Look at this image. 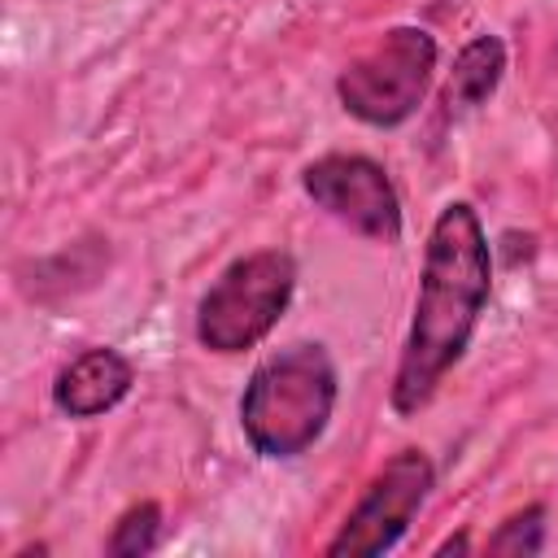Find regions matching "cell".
I'll list each match as a JSON object with an SVG mask.
<instances>
[{
	"instance_id": "cell-3",
	"label": "cell",
	"mask_w": 558,
	"mask_h": 558,
	"mask_svg": "<svg viewBox=\"0 0 558 558\" xmlns=\"http://www.w3.org/2000/svg\"><path fill=\"white\" fill-rule=\"evenodd\" d=\"M296 292V262L283 248H257L235 257L196 305V340L209 353H244L262 344L288 314Z\"/></svg>"
},
{
	"instance_id": "cell-9",
	"label": "cell",
	"mask_w": 558,
	"mask_h": 558,
	"mask_svg": "<svg viewBox=\"0 0 558 558\" xmlns=\"http://www.w3.org/2000/svg\"><path fill=\"white\" fill-rule=\"evenodd\" d=\"M157 536H161V506L157 501H135L113 523V532L105 541V554L109 558H140V554L157 549Z\"/></svg>"
},
{
	"instance_id": "cell-5",
	"label": "cell",
	"mask_w": 558,
	"mask_h": 558,
	"mask_svg": "<svg viewBox=\"0 0 558 558\" xmlns=\"http://www.w3.org/2000/svg\"><path fill=\"white\" fill-rule=\"evenodd\" d=\"M432 484H436V466H432V458L423 449L392 453L371 475V484L362 488V497L344 514L340 532L323 545V554H331V558H344V554L349 558L388 554L405 536V527L414 523V514L423 510Z\"/></svg>"
},
{
	"instance_id": "cell-7",
	"label": "cell",
	"mask_w": 558,
	"mask_h": 558,
	"mask_svg": "<svg viewBox=\"0 0 558 558\" xmlns=\"http://www.w3.org/2000/svg\"><path fill=\"white\" fill-rule=\"evenodd\" d=\"M135 384V366L109 349V344H92L78 357H70L57 379H52V405L65 418H96L105 410H113Z\"/></svg>"
},
{
	"instance_id": "cell-8",
	"label": "cell",
	"mask_w": 558,
	"mask_h": 558,
	"mask_svg": "<svg viewBox=\"0 0 558 558\" xmlns=\"http://www.w3.org/2000/svg\"><path fill=\"white\" fill-rule=\"evenodd\" d=\"M501 74H506V44L497 35L466 39L453 57V70H449V83H445V105L453 113L480 109L501 87Z\"/></svg>"
},
{
	"instance_id": "cell-4",
	"label": "cell",
	"mask_w": 558,
	"mask_h": 558,
	"mask_svg": "<svg viewBox=\"0 0 558 558\" xmlns=\"http://www.w3.org/2000/svg\"><path fill=\"white\" fill-rule=\"evenodd\" d=\"M436 39L423 26H388L366 52H357L336 74L340 109L366 126H401L418 113L432 74H436Z\"/></svg>"
},
{
	"instance_id": "cell-1",
	"label": "cell",
	"mask_w": 558,
	"mask_h": 558,
	"mask_svg": "<svg viewBox=\"0 0 558 558\" xmlns=\"http://www.w3.org/2000/svg\"><path fill=\"white\" fill-rule=\"evenodd\" d=\"M488 296H493V248L480 227V214L466 201H449L427 231L414 314L388 388V401L401 418L418 414L436 397L445 375L462 362Z\"/></svg>"
},
{
	"instance_id": "cell-2",
	"label": "cell",
	"mask_w": 558,
	"mask_h": 558,
	"mask_svg": "<svg viewBox=\"0 0 558 558\" xmlns=\"http://www.w3.org/2000/svg\"><path fill=\"white\" fill-rule=\"evenodd\" d=\"M336 392V362L323 344L301 340L266 353L240 392L244 440L270 462L305 453L327 432Z\"/></svg>"
},
{
	"instance_id": "cell-6",
	"label": "cell",
	"mask_w": 558,
	"mask_h": 558,
	"mask_svg": "<svg viewBox=\"0 0 558 558\" xmlns=\"http://www.w3.org/2000/svg\"><path fill=\"white\" fill-rule=\"evenodd\" d=\"M301 187L327 218H336L353 235L375 244L401 240V196L375 157L327 153L301 170Z\"/></svg>"
},
{
	"instance_id": "cell-10",
	"label": "cell",
	"mask_w": 558,
	"mask_h": 558,
	"mask_svg": "<svg viewBox=\"0 0 558 558\" xmlns=\"http://www.w3.org/2000/svg\"><path fill=\"white\" fill-rule=\"evenodd\" d=\"M488 554H510V558H523V554H541L545 549V506H523L514 510L506 523H497V532L484 541Z\"/></svg>"
}]
</instances>
